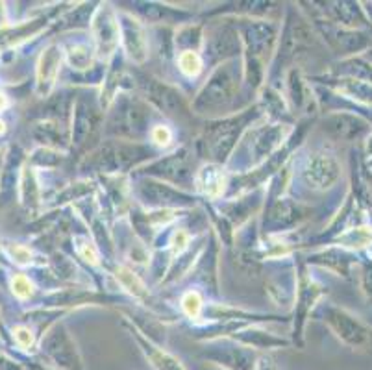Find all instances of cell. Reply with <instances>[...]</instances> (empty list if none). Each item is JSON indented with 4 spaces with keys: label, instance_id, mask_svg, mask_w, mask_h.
Segmentation results:
<instances>
[{
    "label": "cell",
    "instance_id": "obj_1",
    "mask_svg": "<svg viewBox=\"0 0 372 370\" xmlns=\"http://www.w3.org/2000/svg\"><path fill=\"white\" fill-rule=\"evenodd\" d=\"M239 87V65L235 59L224 61L206 80L204 87L193 100L191 110L198 115H210L226 110L235 100Z\"/></svg>",
    "mask_w": 372,
    "mask_h": 370
},
{
    "label": "cell",
    "instance_id": "obj_2",
    "mask_svg": "<svg viewBox=\"0 0 372 370\" xmlns=\"http://www.w3.org/2000/svg\"><path fill=\"white\" fill-rule=\"evenodd\" d=\"M150 110L148 106L132 95H117L113 110L110 111L106 130L110 135L122 141H134L148 132Z\"/></svg>",
    "mask_w": 372,
    "mask_h": 370
},
{
    "label": "cell",
    "instance_id": "obj_3",
    "mask_svg": "<svg viewBox=\"0 0 372 370\" xmlns=\"http://www.w3.org/2000/svg\"><path fill=\"white\" fill-rule=\"evenodd\" d=\"M150 156V148L134 141H110L99 146L84 165L104 174H117L128 171Z\"/></svg>",
    "mask_w": 372,
    "mask_h": 370
},
{
    "label": "cell",
    "instance_id": "obj_4",
    "mask_svg": "<svg viewBox=\"0 0 372 370\" xmlns=\"http://www.w3.org/2000/svg\"><path fill=\"white\" fill-rule=\"evenodd\" d=\"M252 117H254L252 111H244L239 117L222 119L206 130L204 143H206L208 154L215 159V163H224L230 157L237 141L241 139V133L244 132V128L251 122Z\"/></svg>",
    "mask_w": 372,
    "mask_h": 370
},
{
    "label": "cell",
    "instance_id": "obj_5",
    "mask_svg": "<svg viewBox=\"0 0 372 370\" xmlns=\"http://www.w3.org/2000/svg\"><path fill=\"white\" fill-rule=\"evenodd\" d=\"M135 80H137V87L143 92V97L156 110H159L167 117H175V119H184L189 115L186 99L176 87L146 75H135Z\"/></svg>",
    "mask_w": 372,
    "mask_h": 370
},
{
    "label": "cell",
    "instance_id": "obj_6",
    "mask_svg": "<svg viewBox=\"0 0 372 370\" xmlns=\"http://www.w3.org/2000/svg\"><path fill=\"white\" fill-rule=\"evenodd\" d=\"M41 350L59 370H81V361L75 339L65 324H54L41 341Z\"/></svg>",
    "mask_w": 372,
    "mask_h": 370
},
{
    "label": "cell",
    "instance_id": "obj_7",
    "mask_svg": "<svg viewBox=\"0 0 372 370\" xmlns=\"http://www.w3.org/2000/svg\"><path fill=\"white\" fill-rule=\"evenodd\" d=\"M91 32L97 54L102 59H110L115 54L121 43V28H119V15L111 4H100L91 17Z\"/></svg>",
    "mask_w": 372,
    "mask_h": 370
},
{
    "label": "cell",
    "instance_id": "obj_8",
    "mask_svg": "<svg viewBox=\"0 0 372 370\" xmlns=\"http://www.w3.org/2000/svg\"><path fill=\"white\" fill-rule=\"evenodd\" d=\"M241 35V43L248 54L246 59L265 65V59L273 54L278 39V26L268 21H248Z\"/></svg>",
    "mask_w": 372,
    "mask_h": 370
},
{
    "label": "cell",
    "instance_id": "obj_9",
    "mask_svg": "<svg viewBox=\"0 0 372 370\" xmlns=\"http://www.w3.org/2000/svg\"><path fill=\"white\" fill-rule=\"evenodd\" d=\"M119 15V28H121V43L124 52L134 64L143 65L148 58V35L145 26L132 13L117 12Z\"/></svg>",
    "mask_w": 372,
    "mask_h": 370
},
{
    "label": "cell",
    "instance_id": "obj_10",
    "mask_svg": "<svg viewBox=\"0 0 372 370\" xmlns=\"http://www.w3.org/2000/svg\"><path fill=\"white\" fill-rule=\"evenodd\" d=\"M137 197L150 208L170 209L182 208V206H191L193 198L187 193L175 189L173 185L156 182V179H145L137 185Z\"/></svg>",
    "mask_w": 372,
    "mask_h": 370
},
{
    "label": "cell",
    "instance_id": "obj_11",
    "mask_svg": "<svg viewBox=\"0 0 372 370\" xmlns=\"http://www.w3.org/2000/svg\"><path fill=\"white\" fill-rule=\"evenodd\" d=\"M146 173L157 178V182L165 179V182H170V184L186 185L193 176L191 154L186 148H180V150L169 154V156L159 157L154 163H150L146 167Z\"/></svg>",
    "mask_w": 372,
    "mask_h": 370
},
{
    "label": "cell",
    "instance_id": "obj_12",
    "mask_svg": "<svg viewBox=\"0 0 372 370\" xmlns=\"http://www.w3.org/2000/svg\"><path fill=\"white\" fill-rule=\"evenodd\" d=\"M291 128L287 124H265L251 132V143H248V154L251 163L257 165L263 159H268L273 152H276L282 146Z\"/></svg>",
    "mask_w": 372,
    "mask_h": 370
},
{
    "label": "cell",
    "instance_id": "obj_13",
    "mask_svg": "<svg viewBox=\"0 0 372 370\" xmlns=\"http://www.w3.org/2000/svg\"><path fill=\"white\" fill-rule=\"evenodd\" d=\"M339 174H341V167H339L337 159L330 154L319 152V154L309 156V159L304 165L302 178L311 189L322 191V189H328L337 182Z\"/></svg>",
    "mask_w": 372,
    "mask_h": 370
},
{
    "label": "cell",
    "instance_id": "obj_14",
    "mask_svg": "<svg viewBox=\"0 0 372 370\" xmlns=\"http://www.w3.org/2000/svg\"><path fill=\"white\" fill-rule=\"evenodd\" d=\"M204 46L210 52L211 59H222V64H224V61H230L239 56L243 43H241V34L235 26L221 24L211 30L208 39L204 41Z\"/></svg>",
    "mask_w": 372,
    "mask_h": 370
},
{
    "label": "cell",
    "instance_id": "obj_15",
    "mask_svg": "<svg viewBox=\"0 0 372 370\" xmlns=\"http://www.w3.org/2000/svg\"><path fill=\"white\" fill-rule=\"evenodd\" d=\"M63 61V50L58 45H48L37 61V76H35V91L39 97H48L56 86L59 69Z\"/></svg>",
    "mask_w": 372,
    "mask_h": 370
},
{
    "label": "cell",
    "instance_id": "obj_16",
    "mask_svg": "<svg viewBox=\"0 0 372 370\" xmlns=\"http://www.w3.org/2000/svg\"><path fill=\"white\" fill-rule=\"evenodd\" d=\"M206 358L226 370H254L257 359L248 347L230 344V347H213L210 352L204 353Z\"/></svg>",
    "mask_w": 372,
    "mask_h": 370
},
{
    "label": "cell",
    "instance_id": "obj_17",
    "mask_svg": "<svg viewBox=\"0 0 372 370\" xmlns=\"http://www.w3.org/2000/svg\"><path fill=\"white\" fill-rule=\"evenodd\" d=\"M193 184L200 195L208 198H219L226 189V174L219 163H206L193 176Z\"/></svg>",
    "mask_w": 372,
    "mask_h": 370
},
{
    "label": "cell",
    "instance_id": "obj_18",
    "mask_svg": "<svg viewBox=\"0 0 372 370\" xmlns=\"http://www.w3.org/2000/svg\"><path fill=\"white\" fill-rule=\"evenodd\" d=\"M97 122H99V113L95 110V106L84 99L76 100L72 104V128H70L72 143L75 145L86 143L93 128L97 126Z\"/></svg>",
    "mask_w": 372,
    "mask_h": 370
},
{
    "label": "cell",
    "instance_id": "obj_19",
    "mask_svg": "<svg viewBox=\"0 0 372 370\" xmlns=\"http://www.w3.org/2000/svg\"><path fill=\"white\" fill-rule=\"evenodd\" d=\"M267 224L274 230H282V228H291L302 219L304 208L300 204L293 202L289 198H278L268 209Z\"/></svg>",
    "mask_w": 372,
    "mask_h": 370
},
{
    "label": "cell",
    "instance_id": "obj_20",
    "mask_svg": "<svg viewBox=\"0 0 372 370\" xmlns=\"http://www.w3.org/2000/svg\"><path fill=\"white\" fill-rule=\"evenodd\" d=\"M326 132L337 139H354L365 132V122L349 113H335L324 121Z\"/></svg>",
    "mask_w": 372,
    "mask_h": 370
},
{
    "label": "cell",
    "instance_id": "obj_21",
    "mask_svg": "<svg viewBox=\"0 0 372 370\" xmlns=\"http://www.w3.org/2000/svg\"><path fill=\"white\" fill-rule=\"evenodd\" d=\"M326 320L330 322L333 330L337 331L339 337H343L344 341L360 342L363 339V330L360 328V324L354 322L343 311H337V309H332V307L326 309Z\"/></svg>",
    "mask_w": 372,
    "mask_h": 370
},
{
    "label": "cell",
    "instance_id": "obj_22",
    "mask_svg": "<svg viewBox=\"0 0 372 370\" xmlns=\"http://www.w3.org/2000/svg\"><path fill=\"white\" fill-rule=\"evenodd\" d=\"M175 46L180 52H198L204 46V28L200 24H186L176 30Z\"/></svg>",
    "mask_w": 372,
    "mask_h": 370
},
{
    "label": "cell",
    "instance_id": "obj_23",
    "mask_svg": "<svg viewBox=\"0 0 372 370\" xmlns=\"http://www.w3.org/2000/svg\"><path fill=\"white\" fill-rule=\"evenodd\" d=\"M135 337H137V341H139V344L143 347V350H145L146 358L150 359L152 367L156 370H186L184 369V364L178 361L176 358H173L170 353H167L165 350H161V348L154 347L152 342H148L145 339V337H141L137 331H134Z\"/></svg>",
    "mask_w": 372,
    "mask_h": 370
},
{
    "label": "cell",
    "instance_id": "obj_24",
    "mask_svg": "<svg viewBox=\"0 0 372 370\" xmlns=\"http://www.w3.org/2000/svg\"><path fill=\"white\" fill-rule=\"evenodd\" d=\"M34 137L39 141L45 148L56 150V148H63L67 135L61 133V122L58 121H47L39 122L34 126Z\"/></svg>",
    "mask_w": 372,
    "mask_h": 370
},
{
    "label": "cell",
    "instance_id": "obj_25",
    "mask_svg": "<svg viewBox=\"0 0 372 370\" xmlns=\"http://www.w3.org/2000/svg\"><path fill=\"white\" fill-rule=\"evenodd\" d=\"M19 193H21V202H23L24 208L34 209L39 204V184H37L35 171L30 165H24L21 168Z\"/></svg>",
    "mask_w": 372,
    "mask_h": 370
},
{
    "label": "cell",
    "instance_id": "obj_26",
    "mask_svg": "<svg viewBox=\"0 0 372 370\" xmlns=\"http://www.w3.org/2000/svg\"><path fill=\"white\" fill-rule=\"evenodd\" d=\"M115 278L117 282L128 291L134 298H137V300H150V293H148V287L145 285V282L135 272L130 271L128 266H117Z\"/></svg>",
    "mask_w": 372,
    "mask_h": 370
},
{
    "label": "cell",
    "instance_id": "obj_27",
    "mask_svg": "<svg viewBox=\"0 0 372 370\" xmlns=\"http://www.w3.org/2000/svg\"><path fill=\"white\" fill-rule=\"evenodd\" d=\"M67 64L75 70H88L93 67V48L88 43H75L67 46Z\"/></svg>",
    "mask_w": 372,
    "mask_h": 370
},
{
    "label": "cell",
    "instance_id": "obj_28",
    "mask_svg": "<svg viewBox=\"0 0 372 370\" xmlns=\"http://www.w3.org/2000/svg\"><path fill=\"white\" fill-rule=\"evenodd\" d=\"M137 6L141 8H135V12L139 13L141 17H146L148 21H154V23H169L175 15H178V17L182 19L189 17V13H176L173 8L159 6V4H137Z\"/></svg>",
    "mask_w": 372,
    "mask_h": 370
},
{
    "label": "cell",
    "instance_id": "obj_29",
    "mask_svg": "<svg viewBox=\"0 0 372 370\" xmlns=\"http://www.w3.org/2000/svg\"><path fill=\"white\" fill-rule=\"evenodd\" d=\"M239 342H243L244 347L248 348H274V347H282V344H287L284 339H278L274 335H267L265 331H257V330H248L239 333L235 337Z\"/></svg>",
    "mask_w": 372,
    "mask_h": 370
},
{
    "label": "cell",
    "instance_id": "obj_30",
    "mask_svg": "<svg viewBox=\"0 0 372 370\" xmlns=\"http://www.w3.org/2000/svg\"><path fill=\"white\" fill-rule=\"evenodd\" d=\"M178 67L184 75L193 78V76L200 75L204 61L198 52H180L178 54Z\"/></svg>",
    "mask_w": 372,
    "mask_h": 370
},
{
    "label": "cell",
    "instance_id": "obj_31",
    "mask_svg": "<svg viewBox=\"0 0 372 370\" xmlns=\"http://www.w3.org/2000/svg\"><path fill=\"white\" fill-rule=\"evenodd\" d=\"M182 309L189 318H198L204 309V300L198 291H189L182 296Z\"/></svg>",
    "mask_w": 372,
    "mask_h": 370
},
{
    "label": "cell",
    "instance_id": "obj_32",
    "mask_svg": "<svg viewBox=\"0 0 372 370\" xmlns=\"http://www.w3.org/2000/svg\"><path fill=\"white\" fill-rule=\"evenodd\" d=\"M76 252L81 260H86L91 265H99V250L88 237H76Z\"/></svg>",
    "mask_w": 372,
    "mask_h": 370
},
{
    "label": "cell",
    "instance_id": "obj_33",
    "mask_svg": "<svg viewBox=\"0 0 372 370\" xmlns=\"http://www.w3.org/2000/svg\"><path fill=\"white\" fill-rule=\"evenodd\" d=\"M61 162V154L58 150H50V148H39V150L34 152L32 156V163L35 165H45V167H54Z\"/></svg>",
    "mask_w": 372,
    "mask_h": 370
},
{
    "label": "cell",
    "instance_id": "obj_34",
    "mask_svg": "<svg viewBox=\"0 0 372 370\" xmlns=\"http://www.w3.org/2000/svg\"><path fill=\"white\" fill-rule=\"evenodd\" d=\"M12 291L17 298L26 300V298H30L32 293H34V285H32V282H30L28 278L23 276V274H19V276L12 278Z\"/></svg>",
    "mask_w": 372,
    "mask_h": 370
},
{
    "label": "cell",
    "instance_id": "obj_35",
    "mask_svg": "<svg viewBox=\"0 0 372 370\" xmlns=\"http://www.w3.org/2000/svg\"><path fill=\"white\" fill-rule=\"evenodd\" d=\"M150 137L157 146H169L173 143V132L163 124H157V126L152 128Z\"/></svg>",
    "mask_w": 372,
    "mask_h": 370
},
{
    "label": "cell",
    "instance_id": "obj_36",
    "mask_svg": "<svg viewBox=\"0 0 372 370\" xmlns=\"http://www.w3.org/2000/svg\"><path fill=\"white\" fill-rule=\"evenodd\" d=\"M170 244H173V252L175 254H184L189 249V233L186 230H176L173 239H170Z\"/></svg>",
    "mask_w": 372,
    "mask_h": 370
},
{
    "label": "cell",
    "instance_id": "obj_37",
    "mask_svg": "<svg viewBox=\"0 0 372 370\" xmlns=\"http://www.w3.org/2000/svg\"><path fill=\"white\" fill-rule=\"evenodd\" d=\"M10 255L17 265H30L32 263V252L28 249H24L23 244H12L10 246Z\"/></svg>",
    "mask_w": 372,
    "mask_h": 370
},
{
    "label": "cell",
    "instance_id": "obj_38",
    "mask_svg": "<svg viewBox=\"0 0 372 370\" xmlns=\"http://www.w3.org/2000/svg\"><path fill=\"white\" fill-rule=\"evenodd\" d=\"M13 339L17 342L21 348H30L32 347V342H34V335H32V331L30 328H24V326H19L13 330Z\"/></svg>",
    "mask_w": 372,
    "mask_h": 370
},
{
    "label": "cell",
    "instance_id": "obj_39",
    "mask_svg": "<svg viewBox=\"0 0 372 370\" xmlns=\"http://www.w3.org/2000/svg\"><path fill=\"white\" fill-rule=\"evenodd\" d=\"M254 370H276V364H274V361L271 358H260Z\"/></svg>",
    "mask_w": 372,
    "mask_h": 370
},
{
    "label": "cell",
    "instance_id": "obj_40",
    "mask_svg": "<svg viewBox=\"0 0 372 370\" xmlns=\"http://www.w3.org/2000/svg\"><path fill=\"white\" fill-rule=\"evenodd\" d=\"M0 370H23V367L15 363V361H10V359L6 358H0Z\"/></svg>",
    "mask_w": 372,
    "mask_h": 370
},
{
    "label": "cell",
    "instance_id": "obj_41",
    "mask_svg": "<svg viewBox=\"0 0 372 370\" xmlns=\"http://www.w3.org/2000/svg\"><path fill=\"white\" fill-rule=\"evenodd\" d=\"M200 370H226V369H222V367H219V364H213V363H206Z\"/></svg>",
    "mask_w": 372,
    "mask_h": 370
},
{
    "label": "cell",
    "instance_id": "obj_42",
    "mask_svg": "<svg viewBox=\"0 0 372 370\" xmlns=\"http://www.w3.org/2000/svg\"><path fill=\"white\" fill-rule=\"evenodd\" d=\"M4 108H8V99L4 95H0V110H4Z\"/></svg>",
    "mask_w": 372,
    "mask_h": 370
},
{
    "label": "cell",
    "instance_id": "obj_43",
    "mask_svg": "<svg viewBox=\"0 0 372 370\" xmlns=\"http://www.w3.org/2000/svg\"><path fill=\"white\" fill-rule=\"evenodd\" d=\"M4 23V4L0 2V24Z\"/></svg>",
    "mask_w": 372,
    "mask_h": 370
},
{
    "label": "cell",
    "instance_id": "obj_44",
    "mask_svg": "<svg viewBox=\"0 0 372 370\" xmlns=\"http://www.w3.org/2000/svg\"><path fill=\"white\" fill-rule=\"evenodd\" d=\"M2 163H4V157L0 156V178H2Z\"/></svg>",
    "mask_w": 372,
    "mask_h": 370
},
{
    "label": "cell",
    "instance_id": "obj_45",
    "mask_svg": "<svg viewBox=\"0 0 372 370\" xmlns=\"http://www.w3.org/2000/svg\"><path fill=\"white\" fill-rule=\"evenodd\" d=\"M32 370H48V369H43V367H37V364H34V367H32Z\"/></svg>",
    "mask_w": 372,
    "mask_h": 370
}]
</instances>
